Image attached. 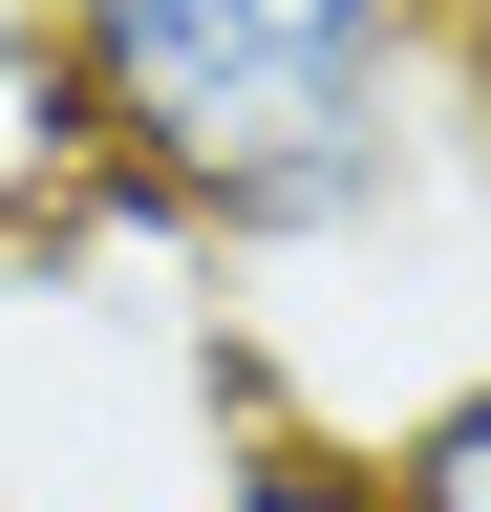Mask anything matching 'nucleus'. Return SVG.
<instances>
[{"mask_svg": "<svg viewBox=\"0 0 491 512\" xmlns=\"http://www.w3.org/2000/svg\"><path fill=\"white\" fill-rule=\"evenodd\" d=\"M107 128V192L171 235L385 214L449 86V0H22Z\"/></svg>", "mask_w": 491, "mask_h": 512, "instance_id": "obj_1", "label": "nucleus"}, {"mask_svg": "<svg viewBox=\"0 0 491 512\" xmlns=\"http://www.w3.org/2000/svg\"><path fill=\"white\" fill-rule=\"evenodd\" d=\"M193 512H406V491H385L363 427H235L214 470H193Z\"/></svg>", "mask_w": 491, "mask_h": 512, "instance_id": "obj_2", "label": "nucleus"}, {"mask_svg": "<svg viewBox=\"0 0 491 512\" xmlns=\"http://www.w3.org/2000/svg\"><path fill=\"white\" fill-rule=\"evenodd\" d=\"M385 491H406V512H491V363L449 384V406L385 427Z\"/></svg>", "mask_w": 491, "mask_h": 512, "instance_id": "obj_3", "label": "nucleus"}, {"mask_svg": "<svg viewBox=\"0 0 491 512\" xmlns=\"http://www.w3.org/2000/svg\"><path fill=\"white\" fill-rule=\"evenodd\" d=\"M449 22H470V0H449Z\"/></svg>", "mask_w": 491, "mask_h": 512, "instance_id": "obj_4", "label": "nucleus"}]
</instances>
